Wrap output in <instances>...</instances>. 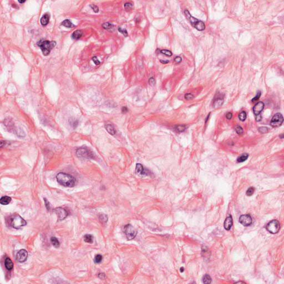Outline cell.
Segmentation results:
<instances>
[{"label":"cell","mask_w":284,"mask_h":284,"mask_svg":"<svg viewBox=\"0 0 284 284\" xmlns=\"http://www.w3.org/2000/svg\"><path fill=\"white\" fill-rule=\"evenodd\" d=\"M102 259H103L102 256L98 254V255H97L95 257H94V261L96 263V264H99V263H101L102 261Z\"/></svg>","instance_id":"obj_30"},{"label":"cell","mask_w":284,"mask_h":284,"mask_svg":"<svg viewBox=\"0 0 284 284\" xmlns=\"http://www.w3.org/2000/svg\"><path fill=\"white\" fill-rule=\"evenodd\" d=\"M124 233L128 240H132L136 238L137 232L131 224H127L124 227Z\"/></svg>","instance_id":"obj_7"},{"label":"cell","mask_w":284,"mask_h":284,"mask_svg":"<svg viewBox=\"0 0 284 284\" xmlns=\"http://www.w3.org/2000/svg\"><path fill=\"white\" fill-rule=\"evenodd\" d=\"M223 103H224L223 99L218 98V99H216L214 102V104H213L214 107L215 108H219L220 107L222 106V104H223Z\"/></svg>","instance_id":"obj_21"},{"label":"cell","mask_w":284,"mask_h":284,"mask_svg":"<svg viewBox=\"0 0 284 284\" xmlns=\"http://www.w3.org/2000/svg\"><path fill=\"white\" fill-rule=\"evenodd\" d=\"M252 218L250 215H242L240 216L239 222L244 227H249L252 224Z\"/></svg>","instance_id":"obj_9"},{"label":"cell","mask_w":284,"mask_h":284,"mask_svg":"<svg viewBox=\"0 0 284 284\" xmlns=\"http://www.w3.org/2000/svg\"><path fill=\"white\" fill-rule=\"evenodd\" d=\"M51 242L53 246L56 247V248H58L59 245H60L59 241L56 237H52L51 238Z\"/></svg>","instance_id":"obj_27"},{"label":"cell","mask_w":284,"mask_h":284,"mask_svg":"<svg viewBox=\"0 0 284 284\" xmlns=\"http://www.w3.org/2000/svg\"><path fill=\"white\" fill-rule=\"evenodd\" d=\"M92 61H93V62L95 63V64L96 65H99L100 63H101V62H100V61L98 59L97 57H96V56H94V57H92Z\"/></svg>","instance_id":"obj_42"},{"label":"cell","mask_w":284,"mask_h":284,"mask_svg":"<svg viewBox=\"0 0 284 284\" xmlns=\"http://www.w3.org/2000/svg\"><path fill=\"white\" fill-rule=\"evenodd\" d=\"M113 24H112L109 22L104 23L102 24L103 28L105 29H111L112 28H113Z\"/></svg>","instance_id":"obj_29"},{"label":"cell","mask_w":284,"mask_h":284,"mask_svg":"<svg viewBox=\"0 0 284 284\" xmlns=\"http://www.w3.org/2000/svg\"><path fill=\"white\" fill-rule=\"evenodd\" d=\"M90 7L91 8H92V9L93 10V11L95 12V13H97V12H99V8L98 7L96 6L95 5H90Z\"/></svg>","instance_id":"obj_41"},{"label":"cell","mask_w":284,"mask_h":284,"mask_svg":"<svg viewBox=\"0 0 284 284\" xmlns=\"http://www.w3.org/2000/svg\"><path fill=\"white\" fill-rule=\"evenodd\" d=\"M264 103L262 102H259L257 103L253 107V112L254 114L256 116L260 114L261 112H262V110L264 109Z\"/></svg>","instance_id":"obj_14"},{"label":"cell","mask_w":284,"mask_h":284,"mask_svg":"<svg viewBox=\"0 0 284 284\" xmlns=\"http://www.w3.org/2000/svg\"><path fill=\"white\" fill-rule=\"evenodd\" d=\"M249 157V154L247 153H244L240 155L239 157L237 158V162L238 163H243L245 162V160H247V159Z\"/></svg>","instance_id":"obj_22"},{"label":"cell","mask_w":284,"mask_h":284,"mask_svg":"<svg viewBox=\"0 0 284 284\" xmlns=\"http://www.w3.org/2000/svg\"><path fill=\"white\" fill-rule=\"evenodd\" d=\"M239 118L241 121H244L246 119V113L244 111L241 112L239 114Z\"/></svg>","instance_id":"obj_31"},{"label":"cell","mask_w":284,"mask_h":284,"mask_svg":"<svg viewBox=\"0 0 284 284\" xmlns=\"http://www.w3.org/2000/svg\"><path fill=\"white\" fill-rule=\"evenodd\" d=\"M233 117V114L230 113V112H229V113H227V115H226V117H227V119H231V118H232Z\"/></svg>","instance_id":"obj_45"},{"label":"cell","mask_w":284,"mask_h":284,"mask_svg":"<svg viewBox=\"0 0 284 284\" xmlns=\"http://www.w3.org/2000/svg\"><path fill=\"white\" fill-rule=\"evenodd\" d=\"M149 83L150 84V85H155V79H154L153 77H152V78H150L149 79Z\"/></svg>","instance_id":"obj_43"},{"label":"cell","mask_w":284,"mask_h":284,"mask_svg":"<svg viewBox=\"0 0 284 284\" xmlns=\"http://www.w3.org/2000/svg\"><path fill=\"white\" fill-rule=\"evenodd\" d=\"M18 2H20V3H24V2H25V1H18Z\"/></svg>","instance_id":"obj_53"},{"label":"cell","mask_w":284,"mask_h":284,"mask_svg":"<svg viewBox=\"0 0 284 284\" xmlns=\"http://www.w3.org/2000/svg\"><path fill=\"white\" fill-rule=\"evenodd\" d=\"M93 236L91 234H86L84 236V241L85 243L89 244H92L93 243Z\"/></svg>","instance_id":"obj_23"},{"label":"cell","mask_w":284,"mask_h":284,"mask_svg":"<svg viewBox=\"0 0 284 284\" xmlns=\"http://www.w3.org/2000/svg\"><path fill=\"white\" fill-rule=\"evenodd\" d=\"M11 198L10 197H8V196H4V197H2L1 199H0V203L2 205H8L9 203L11 201Z\"/></svg>","instance_id":"obj_19"},{"label":"cell","mask_w":284,"mask_h":284,"mask_svg":"<svg viewBox=\"0 0 284 284\" xmlns=\"http://www.w3.org/2000/svg\"><path fill=\"white\" fill-rule=\"evenodd\" d=\"M160 61L163 64H166V63H168V62H169V61H163V60H160Z\"/></svg>","instance_id":"obj_50"},{"label":"cell","mask_w":284,"mask_h":284,"mask_svg":"<svg viewBox=\"0 0 284 284\" xmlns=\"http://www.w3.org/2000/svg\"><path fill=\"white\" fill-rule=\"evenodd\" d=\"M161 53L164 54V55L167 56H169V57H170V56H172V53H171V51H170L169 50H161Z\"/></svg>","instance_id":"obj_34"},{"label":"cell","mask_w":284,"mask_h":284,"mask_svg":"<svg viewBox=\"0 0 284 284\" xmlns=\"http://www.w3.org/2000/svg\"><path fill=\"white\" fill-rule=\"evenodd\" d=\"M37 45L40 47L44 56H48L52 49L56 46V42L55 41L41 40L37 43Z\"/></svg>","instance_id":"obj_2"},{"label":"cell","mask_w":284,"mask_h":284,"mask_svg":"<svg viewBox=\"0 0 284 284\" xmlns=\"http://www.w3.org/2000/svg\"><path fill=\"white\" fill-rule=\"evenodd\" d=\"M54 211L57 215L58 218L59 220H64L68 216V212L65 209L62 208H57L54 209Z\"/></svg>","instance_id":"obj_10"},{"label":"cell","mask_w":284,"mask_h":284,"mask_svg":"<svg viewBox=\"0 0 284 284\" xmlns=\"http://www.w3.org/2000/svg\"><path fill=\"white\" fill-rule=\"evenodd\" d=\"M184 13L186 17L190 22L191 24L198 31H203L205 28V25L204 23L192 16L190 15V12L187 10H185Z\"/></svg>","instance_id":"obj_3"},{"label":"cell","mask_w":284,"mask_h":284,"mask_svg":"<svg viewBox=\"0 0 284 284\" xmlns=\"http://www.w3.org/2000/svg\"><path fill=\"white\" fill-rule=\"evenodd\" d=\"M98 277L101 279H104L106 278V275L104 273H99L98 274Z\"/></svg>","instance_id":"obj_46"},{"label":"cell","mask_w":284,"mask_h":284,"mask_svg":"<svg viewBox=\"0 0 284 284\" xmlns=\"http://www.w3.org/2000/svg\"><path fill=\"white\" fill-rule=\"evenodd\" d=\"M72 125L73 126V127L74 128H76L77 125H78V122H77V120H74L72 123Z\"/></svg>","instance_id":"obj_48"},{"label":"cell","mask_w":284,"mask_h":284,"mask_svg":"<svg viewBox=\"0 0 284 284\" xmlns=\"http://www.w3.org/2000/svg\"><path fill=\"white\" fill-rule=\"evenodd\" d=\"M99 221L102 224H105L108 221V216L106 214H101L99 216Z\"/></svg>","instance_id":"obj_28"},{"label":"cell","mask_w":284,"mask_h":284,"mask_svg":"<svg viewBox=\"0 0 284 284\" xmlns=\"http://www.w3.org/2000/svg\"><path fill=\"white\" fill-rule=\"evenodd\" d=\"M261 119H262V117L261 116L260 114L256 115V121H257V122L260 121L261 120Z\"/></svg>","instance_id":"obj_49"},{"label":"cell","mask_w":284,"mask_h":284,"mask_svg":"<svg viewBox=\"0 0 284 284\" xmlns=\"http://www.w3.org/2000/svg\"><path fill=\"white\" fill-rule=\"evenodd\" d=\"M233 225V218L231 215H230L228 217H227L225 219V222H224V228L227 230H230L231 229V227Z\"/></svg>","instance_id":"obj_15"},{"label":"cell","mask_w":284,"mask_h":284,"mask_svg":"<svg viewBox=\"0 0 284 284\" xmlns=\"http://www.w3.org/2000/svg\"><path fill=\"white\" fill-rule=\"evenodd\" d=\"M235 129H236V133H237L238 134H242L244 132L243 128H242L241 126H240V125H236Z\"/></svg>","instance_id":"obj_35"},{"label":"cell","mask_w":284,"mask_h":284,"mask_svg":"<svg viewBox=\"0 0 284 284\" xmlns=\"http://www.w3.org/2000/svg\"><path fill=\"white\" fill-rule=\"evenodd\" d=\"M82 35H83V32L81 30H76L72 33L71 36L73 40H78L81 37Z\"/></svg>","instance_id":"obj_20"},{"label":"cell","mask_w":284,"mask_h":284,"mask_svg":"<svg viewBox=\"0 0 284 284\" xmlns=\"http://www.w3.org/2000/svg\"><path fill=\"white\" fill-rule=\"evenodd\" d=\"M27 251L24 249H21L17 252L16 255V260L19 262H23L27 260Z\"/></svg>","instance_id":"obj_12"},{"label":"cell","mask_w":284,"mask_h":284,"mask_svg":"<svg viewBox=\"0 0 284 284\" xmlns=\"http://www.w3.org/2000/svg\"><path fill=\"white\" fill-rule=\"evenodd\" d=\"M5 267L8 270H11L13 267V263L12 262V260L10 259L9 257H7L5 260Z\"/></svg>","instance_id":"obj_18"},{"label":"cell","mask_w":284,"mask_h":284,"mask_svg":"<svg viewBox=\"0 0 284 284\" xmlns=\"http://www.w3.org/2000/svg\"><path fill=\"white\" fill-rule=\"evenodd\" d=\"M268 128L267 127H260L259 128V132H260L261 133H262V134H265V133H266L268 131Z\"/></svg>","instance_id":"obj_36"},{"label":"cell","mask_w":284,"mask_h":284,"mask_svg":"<svg viewBox=\"0 0 284 284\" xmlns=\"http://www.w3.org/2000/svg\"><path fill=\"white\" fill-rule=\"evenodd\" d=\"M254 191H255V188L253 187H250L247 190L246 194L248 196H251L254 194Z\"/></svg>","instance_id":"obj_33"},{"label":"cell","mask_w":284,"mask_h":284,"mask_svg":"<svg viewBox=\"0 0 284 284\" xmlns=\"http://www.w3.org/2000/svg\"><path fill=\"white\" fill-rule=\"evenodd\" d=\"M118 31L119 32L122 33L124 35L125 37H127L128 36V32L127 30H126L125 29H122L121 27H119L118 28Z\"/></svg>","instance_id":"obj_37"},{"label":"cell","mask_w":284,"mask_h":284,"mask_svg":"<svg viewBox=\"0 0 284 284\" xmlns=\"http://www.w3.org/2000/svg\"><path fill=\"white\" fill-rule=\"evenodd\" d=\"M280 229V224L277 220H273L270 222L266 226V229L271 234H276Z\"/></svg>","instance_id":"obj_6"},{"label":"cell","mask_w":284,"mask_h":284,"mask_svg":"<svg viewBox=\"0 0 284 284\" xmlns=\"http://www.w3.org/2000/svg\"><path fill=\"white\" fill-rule=\"evenodd\" d=\"M56 179L59 184L65 187H73L76 184L74 177L65 173H59L56 176Z\"/></svg>","instance_id":"obj_1"},{"label":"cell","mask_w":284,"mask_h":284,"mask_svg":"<svg viewBox=\"0 0 284 284\" xmlns=\"http://www.w3.org/2000/svg\"><path fill=\"white\" fill-rule=\"evenodd\" d=\"M5 141H1V147H3V146H5Z\"/></svg>","instance_id":"obj_51"},{"label":"cell","mask_w":284,"mask_h":284,"mask_svg":"<svg viewBox=\"0 0 284 284\" xmlns=\"http://www.w3.org/2000/svg\"><path fill=\"white\" fill-rule=\"evenodd\" d=\"M182 61V58L180 57H179V56L178 57H176L174 59V61L176 63L181 62Z\"/></svg>","instance_id":"obj_44"},{"label":"cell","mask_w":284,"mask_h":284,"mask_svg":"<svg viewBox=\"0 0 284 284\" xmlns=\"http://www.w3.org/2000/svg\"><path fill=\"white\" fill-rule=\"evenodd\" d=\"M44 201H45V207H46L47 209L48 210H50L51 209V205H50V203L49 201L47 200V199L46 198H44Z\"/></svg>","instance_id":"obj_38"},{"label":"cell","mask_w":284,"mask_h":284,"mask_svg":"<svg viewBox=\"0 0 284 284\" xmlns=\"http://www.w3.org/2000/svg\"><path fill=\"white\" fill-rule=\"evenodd\" d=\"M49 21H50V15L48 13H45L41 18V23L42 26H45L48 24Z\"/></svg>","instance_id":"obj_17"},{"label":"cell","mask_w":284,"mask_h":284,"mask_svg":"<svg viewBox=\"0 0 284 284\" xmlns=\"http://www.w3.org/2000/svg\"><path fill=\"white\" fill-rule=\"evenodd\" d=\"M124 7L127 11H130V10L132 9L133 8V4L129 2H127L124 4Z\"/></svg>","instance_id":"obj_32"},{"label":"cell","mask_w":284,"mask_h":284,"mask_svg":"<svg viewBox=\"0 0 284 284\" xmlns=\"http://www.w3.org/2000/svg\"><path fill=\"white\" fill-rule=\"evenodd\" d=\"M283 122V115L280 113H277L273 116L270 122V125L274 128L278 127L282 125Z\"/></svg>","instance_id":"obj_8"},{"label":"cell","mask_w":284,"mask_h":284,"mask_svg":"<svg viewBox=\"0 0 284 284\" xmlns=\"http://www.w3.org/2000/svg\"><path fill=\"white\" fill-rule=\"evenodd\" d=\"M180 272L183 273V271H184V267H181L180 269Z\"/></svg>","instance_id":"obj_52"},{"label":"cell","mask_w":284,"mask_h":284,"mask_svg":"<svg viewBox=\"0 0 284 284\" xmlns=\"http://www.w3.org/2000/svg\"><path fill=\"white\" fill-rule=\"evenodd\" d=\"M105 128H106V131H108V133L110 135H112V136H114L116 133V130H115L114 126L112 125V124H106L105 125Z\"/></svg>","instance_id":"obj_16"},{"label":"cell","mask_w":284,"mask_h":284,"mask_svg":"<svg viewBox=\"0 0 284 284\" xmlns=\"http://www.w3.org/2000/svg\"><path fill=\"white\" fill-rule=\"evenodd\" d=\"M62 26L67 28H72L75 27V26L69 20H66L63 21L61 23Z\"/></svg>","instance_id":"obj_24"},{"label":"cell","mask_w":284,"mask_h":284,"mask_svg":"<svg viewBox=\"0 0 284 284\" xmlns=\"http://www.w3.org/2000/svg\"><path fill=\"white\" fill-rule=\"evenodd\" d=\"M77 155L78 157L87 159H93L94 157L93 152L85 147H81L78 149L76 152Z\"/></svg>","instance_id":"obj_5"},{"label":"cell","mask_w":284,"mask_h":284,"mask_svg":"<svg viewBox=\"0 0 284 284\" xmlns=\"http://www.w3.org/2000/svg\"><path fill=\"white\" fill-rule=\"evenodd\" d=\"M10 225L16 229H20L27 224V222L20 215L16 214L12 216L10 221Z\"/></svg>","instance_id":"obj_4"},{"label":"cell","mask_w":284,"mask_h":284,"mask_svg":"<svg viewBox=\"0 0 284 284\" xmlns=\"http://www.w3.org/2000/svg\"><path fill=\"white\" fill-rule=\"evenodd\" d=\"M4 124L7 129L10 132H13L16 130L14 123L10 118L5 119L4 120Z\"/></svg>","instance_id":"obj_13"},{"label":"cell","mask_w":284,"mask_h":284,"mask_svg":"<svg viewBox=\"0 0 284 284\" xmlns=\"http://www.w3.org/2000/svg\"><path fill=\"white\" fill-rule=\"evenodd\" d=\"M122 112L123 113H127V112H128L127 108L126 107H123V108H122Z\"/></svg>","instance_id":"obj_47"},{"label":"cell","mask_w":284,"mask_h":284,"mask_svg":"<svg viewBox=\"0 0 284 284\" xmlns=\"http://www.w3.org/2000/svg\"><path fill=\"white\" fill-rule=\"evenodd\" d=\"M260 96H261V92H260V91H259V92L257 93L256 96L255 97L253 98L252 99L251 101L253 102H254L257 101V100H258L259 99V98L260 97Z\"/></svg>","instance_id":"obj_40"},{"label":"cell","mask_w":284,"mask_h":284,"mask_svg":"<svg viewBox=\"0 0 284 284\" xmlns=\"http://www.w3.org/2000/svg\"><path fill=\"white\" fill-rule=\"evenodd\" d=\"M187 127L185 125H184V124H180V125H176L175 128V129L176 130L177 132L181 133V132H183L184 131H185L186 130V129H187Z\"/></svg>","instance_id":"obj_25"},{"label":"cell","mask_w":284,"mask_h":284,"mask_svg":"<svg viewBox=\"0 0 284 284\" xmlns=\"http://www.w3.org/2000/svg\"><path fill=\"white\" fill-rule=\"evenodd\" d=\"M203 283L204 284H209L211 283V278L209 275L205 274L203 277Z\"/></svg>","instance_id":"obj_26"},{"label":"cell","mask_w":284,"mask_h":284,"mask_svg":"<svg viewBox=\"0 0 284 284\" xmlns=\"http://www.w3.org/2000/svg\"><path fill=\"white\" fill-rule=\"evenodd\" d=\"M194 97V95L192 93H187L185 95V98L187 100H190L193 99Z\"/></svg>","instance_id":"obj_39"},{"label":"cell","mask_w":284,"mask_h":284,"mask_svg":"<svg viewBox=\"0 0 284 284\" xmlns=\"http://www.w3.org/2000/svg\"><path fill=\"white\" fill-rule=\"evenodd\" d=\"M136 172L138 174L142 175H149L151 174L149 170L145 169L141 164L137 163L136 166Z\"/></svg>","instance_id":"obj_11"}]
</instances>
